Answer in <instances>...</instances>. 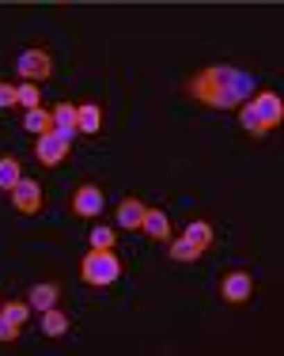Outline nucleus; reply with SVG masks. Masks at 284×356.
I'll list each match as a JSON object with an SVG mask.
<instances>
[{
    "label": "nucleus",
    "mask_w": 284,
    "mask_h": 356,
    "mask_svg": "<svg viewBox=\"0 0 284 356\" xmlns=\"http://www.w3.org/2000/svg\"><path fill=\"white\" fill-rule=\"evenodd\" d=\"M190 95L205 106H216V110L243 106L254 95V76L231 69V65H212V69H201L190 80Z\"/></svg>",
    "instance_id": "1"
},
{
    "label": "nucleus",
    "mask_w": 284,
    "mask_h": 356,
    "mask_svg": "<svg viewBox=\"0 0 284 356\" xmlns=\"http://www.w3.org/2000/svg\"><path fill=\"white\" fill-rule=\"evenodd\" d=\"M80 277L87 284H114L122 277V261H118V254L114 250H95L91 247L87 254H83V261H80Z\"/></svg>",
    "instance_id": "2"
},
{
    "label": "nucleus",
    "mask_w": 284,
    "mask_h": 356,
    "mask_svg": "<svg viewBox=\"0 0 284 356\" xmlns=\"http://www.w3.org/2000/svg\"><path fill=\"white\" fill-rule=\"evenodd\" d=\"M38 159L46 167H57V163H65L69 159V152H72V144H69V137L65 133H57V129H49V133H42L38 137Z\"/></svg>",
    "instance_id": "3"
},
{
    "label": "nucleus",
    "mask_w": 284,
    "mask_h": 356,
    "mask_svg": "<svg viewBox=\"0 0 284 356\" xmlns=\"http://www.w3.org/2000/svg\"><path fill=\"white\" fill-rule=\"evenodd\" d=\"M12 205H15V213L35 216L42 209V186L35 182V178H19V182L12 186Z\"/></svg>",
    "instance_id": "4"
},
{
    "label": "nucleus",
    "mask_w": 284,
    "mask_h": 356,
    "mask_svg": "<svg viewBox=\"0 0 284 356\" xmlns=\"http://www.w3.org/2000/svg\"><path fill=\"white\" fill-rule=\"evenodd\" d=\"M15 69H19L23 80H46L49 72H53V61H49V54L46 49H23L19 54V61H15Z\"/></svg>",
    "instance_id": "5"
},
{
    "label": "nucleus",
    "mask_w": 284,
    "mask_h": 356,
    "mask_svg": "<svg viewBox=\"0 0 284 356\" xmlns=\"http://www.w3.org/2000/svg\"><path fill=\"white\" fill-rule=\"evenodd\" d=\"M250 106L258 110V118H262L269 129H277L284 122V103H281L277 91H258V95H250Z\"/></svg>",
    "instance_id": "6"
},
{
    "label": "nucleus",
    "mask_w": 284,
    "mask_h": 356,
    "mask_svg": "<svg viewBox=\"0 0 284 356\" xmlns=\"http://www.w3.org/2000/svg\"><path fill=\"white\" fill-rule=\"evenodd\" d=\"M103 209H106V197H103V190H99V186H80L76 197H72V213L83 216V220H95Z\"/></svg>",
    "instance_id": "7"
},
{
    "label": "nucleus",
    "mask_w": 284,
    "mask_h": 356,
    "mask_svg": "<svg viewBox=\"0 0 284 356\" xmlns=\"http://www.w3.org/2000/svg\"><path fill=\"white\" fill-rule=\"evenodd\" d=\"M220 292H224V300H228V303H247V300H250V292H254V281H250V273L235 269V273L224 277Z\"/></svg>",
    "instance_id": "8"
},
{
    "label": "nucleus",
    "mask_w": 284,
    "mask_h": 356,
    "mask_svg": "<svg viewBox=\"0 0 284 356\" xmlns=\"http://www.w3.org/2000/svg\"><path fill=\"white\" fill-rule=\"evenodd\" d=\"M140 227H144L152 239H171V220H167L163 209H144V220H140Z\"/></svg>",
    "instance_id": "9"
},
{
    "label": "nucleus",
    "mask_w": 284,
    "mask_h": 356,
    "mask_svg": "<svg viewBox=\"0 0 284 356\" xmlns=\"http://www.w3.org/2000/svg\"><path fill=\"white\" fill-rule=\"evenodd\" d=\"M23 129L35 133V137H42V133L53 129V110H42V106H31L27 118H23Z\"/></svg>",
    "instance_id": "10"
},
{
    "label": "nucleus",
    "mask_w": 284,
    "mask_h": 356,
    "mask_svg": "<svg viewBox=\"0 0 284 356\" xmlns=\"http://www.w3.org/2000/svg\"><path fill=\"white\" fill-rule=\"evenodd\" d=\"M76 129L80 133H99V129H103V110H99L95 103L76 106Z\"/></svg>",
    "instance_id": "11"
},
{
    "label": "nucleus",
    "mask_w": 284,
    "mask_h": 356,
    "mask_svg": "<svg viewBox=\"0 0 284 356\" xmlns=\"http://www.w3.org/2000/svg\"><path fill=\"white\" fill-rule=\"evenodd\" d=\"M57 284H35L31 288V296H27V303H31V311H49V307H57Z\"/></svg>",
    "instance_id": "12"
},
{
    "label": "nucleus",
    "mask_w": 284,
    "mask_h": 356,
    "mask_svg": "<svg viewBox=\"0 0 284 356\" xmlns=\"http://www.w3.org/2000/svg\"><path fill=\"white\" fill-rule=\"evenodd\" d=\"M140 220H144V205H140L137 197H125L118 205V224L125 232H133V227H140Z\"/></svg>",
    "instance_id": "13"
},
{
    "label": "nucleus",
    "mask_w": 284,
    "mask_h": 356,
    "mask_svg": "<svg viewBox=\"0 0 284 356\" xmlns=\"http://www.w3.org/2000/svg\"><path fill=\"white\" fill-rule=\"evenodd\" d=\"M53 129L65 133V137L72 140V133H76V106H72V103H57L53 106Z\"/></svg>",
    "instance_id": "14"
},
{
    "label": "nucleus",
    "mask_w": 284,
    "mask_h": 356,
    "mask_svg": "<svg viewBox=\"0 0 284 356\" xmlns=\"http://www.w3.org/2000/svg\"><path fill=\"white\" fill-rule=\"evenodd\" d=\"M42 334L46 337H65L69 334V318H65V311H57V307L42 311Z\"/></svg>",
    "instance_id": "15"
},
{
    "label": "nucleus",
    "mask_w": 284,
    "mask_h": 356,
    "mask_svg": "<svg viewBox=\"0 0 284 356\" xmlns=\"http://www.w3.org/2000/svg\"><path fill=\"white\" fill-rule=\"evenodd\" d=\"M243 129L250 133V137H265V133H273L269 125H265L262 118H258V110L250 106V99H247V103H243Z\"/></svg>",
    "instance_id": "16"
},
{
    "label": "nucleus",
    "mask_w": 284,
    "mask_h": 356,
    "mask_svg": "<svg viewBox=\"0 0 284 356\" xmlns=\"http://www.w3.org/2000/svg\"><path fill=\"white\" fill-rule=\"evenodd\" d=\"M0 315H4L12 326H23V322L31 318V303H19V300H12V303H0Z\"/></svg>",
    "instance_id": "17"
},
{
    "label": "nucleus",
    "mask_w": 284,
    "mask_h": 356,
    "mask_svg": "<svg viewBox=\"0 0 284 356\" xmlns=\"http://www.w3.org/2000/svg\"><path fill=\"white\" fill-rule=\"evenodd\" d=\"M186 239L190 243H197V247H208V243H212V224H205V220H194V224L186 227Z\"/></svg>",
    "instance_id": "18"
},
{
    "label": "nucleus",
    "mask_w": 284,
    "mask_h": 356,
    "mask_svg": "<svg viewBox=\"0 0 284 356\" xmlns=\"http://www.w3.org/2000/svg\"><path fill=\"white\" fill-rule=\"evenodd\" d=\"M171 258L174 261H194V258H201V247H197V243H190L186 235H182L178 243H171Z\"/></svg>",
    "instance_id": "19"
},
{
    "label": "nucleus",
    "mask_w": 284,
    "mask_h": 356,
    "mask_svg": "<svg viewBox=\"0 0 284 356\" xmlns=\"http://www.w3.org/2000/svg\"><path fill=\"white\" fill-rule=\"evenodd\" d=\"M19 178H23V171H19L15 159H0V190H12Z\"/></svg>",
    "instance_id": "20"
},
{
    "label": "nucleus",
    "mask_w": 284,
    "mask_h": 356,
    "mask_svg": "<svg viewBox=\"0 0 284 356\" xmlns=\"http://www.w3.org/2000/svg\"><path fill=\"white\" fill-rule=\"evenodd\" d=\"M15 95H19V103L27 106V110L42 103V91H38V83H35V80H23L19 88H15Z\"/></svg>",
    "instance_id": "21"
},
{
    "label": "nucleus",
    "mask_w": 284,
    "mask_h": 356,
    "mask_svg": "<svg viewBox=\"0 0 284 356\" xmlns=\"http://www.w3.org/2000/svg\"><path fill=\"white\" fill-rule=\"evenodd\" d=\"M91 247L95 250H114V227H95V232H91Z\"/></svg>",
    "instance_id": "22"
},
{
    "label": "nucleus",
    "mask_w": 284,
    "mask_h": 356,
    "mask_svg": "<svg viewBox=\"0 0 284 356\" xmlns=\"http://www.w3.org/2000/svg\"><path fill=\"white\" fill-rule=\"evenodd\" d=\"M15 103H19L15 88H12V83H4V80H0V106H15Z\"/></svg>",
    "instance_id": "23"
},
{
    "label": "nucleus",
    "mask_w": 284,
    "mask_h": 356,
    "mask_svg": "<svg viewBox=\"0 0 284 356\" xmlns=\"http://www.w3.org/2000/svg\"><path fill=\"white\" fill-rule=\"evenodd\" d=\"M15 337H19V326H12V322L0 315V341H15Z\"/></svg>",
    "instance_id": "24"
}]
</instances>
